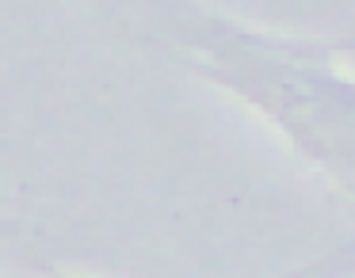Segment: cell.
Returning a JSON list of instances; mask_svg holds the SVG:
<instances>
[{"label": "cell", "instance_id": "1", "mask_svg": "<svg viewBox=\"0 0 355 278\" xmlns=\"http://www.w3.org/2000/svg\"><path fill=\"white\" fill-rule=\"evenodd\" d=\"M352 46H355V42H352Z\"/></svg>", "mask_w": 355, "mask_h": 278}]
</instances>
